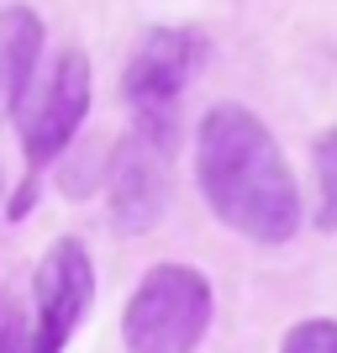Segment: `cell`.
I'll return each mask as SVG.
<instances>
[{
  "instance_id": "6da1fadb",
  "label": "cell",
  "mask_w": 337,
  "mask_h": 353,
  "mask_svg": "<svg viewBox=\"0 0 337 353\" xmlns=\"http://www.w3.org/2000/svg\"><path fill=\"white\" fill-rule=\"evenodd\" d=\"M195 179L205 206L216 211L237 237L279 248L300 227V190L274 132L248 105L221 101L201 117L195 132Z\"/></svg>"
},
{
  "instance_id": "7a4b0ae2",
  "label": "cell",
  "mask_w": 337,
  "mask_h": 353,
  "mask_svg": "<svg viewBox=\"0 0 337 353\" xmlns=\"http://www.w3.org/2000/svg\"><path fill=\"white\" fill-rule=\"evenodd\" d=\"M211 280L190 264H153L121 311L127 353H195L211 327Z\"/></svg>"
},
{
  "instance_id": "3957f363",
  "label": "cell",
  "mask_w": 337,
  "mask_h": 353,
  "mask_svg": "<svg viewBox=\"0 0 337 353\" xmlns=\"http://www.w3.org/2000/svg\"><path fill=\"white\" fill-rule=\"evenodd\" d=\"M205 53L211 48L195 27L147 32L121 74V101L132 105V132L153 137L159 148H174V105L195 79V69L205 63Z\"/></svg>"
},
{
  "instance_id": "277c9868",
  "label": "cell",
  "mask_w": 337,
  "mask_h": 353,
  "mask_svg": "<svg viewBox=\"0 0 337 353\" xmlns=\"http://www.w3.org/2000/svg\"><path fill=\"white\" fill-rule=\"evenodd\" d=\"M90 111V59L79 48H63L48 63L43 79H32L27 101L16 105V132H21V153H27V179H37L43 163H59L63 148L79 137Z\"/></svg>"
},
{
  "instance_id": "5b68a950",
  "label": "cell",
  "mask_w": 337,
  "mask_h": 353,
  "mask_svg": "<svg viewBox=\"0 0 337 353\" xmlns=\"http://www.w3.org/2000/svg\"><path fill=\"white\" fill-rule=\"evenodd\" d=\"M90 301H95V264H90V248L59 237L53 248L43 253L37 264V280H32V353H63L74 338V327L85 322Z\"/></svg>"
},
{
  "instance_id": "8992f818",
  "label": "cell",
  "mask_w": 337,
  "mask_h": 353,
  "mask_svg": "<svg viewBox=\"0 0 337 353\" xmlns=\"http://www.w3.org/2000/svg\"><path fill=\"white\" fill-rule=\"evenodd\" d=\"M105 190H111V227L127 237H143L169 211V148L153 137L127 132L116 153L105 159Z\"/></svg>"
},
{
  "instance_id": "52a82bcc",
  "label": "cell",
  "mask_w": 337,
  "mask_h": 353,
  "mask_svg": "<svg viewBox=\"0 0 337 353\" xmlns=\"http://www.w3.org/2000/svg\"><path fill=\"white\" fill-rule=\"evenodd\" d=\"M37 59H43V21L27 6L0 11V105L16 117V105L27 101L32 79H37Z\"/></svg>"
},
{
  "instance_id": "ba28073f",
  "label": "cell",
  "mask_w": 337,
  "mask_h": 353,
  "mask_svg": "<svg viewBox=\"0 0 337 353\" xmlns=\"http://www.w3.org/2000/svg\"><path fill=\"white\" fill-rule=\"evenodd\" d=\"M311 159H316V227L337 232V127L316 137Z\"/></svg>"
},
{
  "instance_id": "9c48e42d",
  "label": "cell",
  "mask_w": 337,
  "mask_h": 353,
  "mask_svg": "<svg viewBox=\"0 0 337 353\" xmlns=\"http://www.w3.org/2000/svg\"><path fill=\"white\" fill-rule=\"evenodd\" d=\"M279 353H337V322L332 316H311V322H295L279 343Z\"/></svg>"
},
{
  "instance_id": "30bf717a",
  "label": "cell",
  "mask_w": 337,
  "mask_h": 353,
  "mask_svg": "<svg viewBox=\"0 0 337 353\" xmlns=\"http://www.w3.org/2000/svg\"><path fill=\"white\" fill-rule=\"evenodd\" d=\"M105 179V159H95V153H90V163H85V153H79V163H69V169H63V195H85L90 185H101Z\"/></svg>"
},
{
  "instance_id": "8fae6325",
  "label": "cell",
  "mask_w": 337,
  "mask_h": 353,
  "mask_svg": "<svg viewBox=\"0 0 337 353\" xmlns=\"http://www.w3.org/2000/svg\"><path fill=\"white\" fill-rule=\"evenodd\" d=\"M0 353H32V332H27V322H21L16 311L0 316Z\"/></svg>"
}]
</instances>
